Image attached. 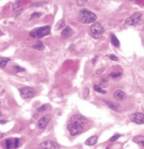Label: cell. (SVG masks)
Instances as JSON below:
<instances>
[{
  "instance_id": "1",
  "label": "cell",
  "mask_w": 144,
  "mask_h": 149,
  "mask_svg": "<svg viewBox=\"0 0 144 149\" xmlns=\"http://www.w3.org/2000/svg\"><path fill=\"white\" fill-rule=\"evenodd\" d=\"M97 19V15L93 13L92 11H89L87 9H82L78 14V20L81 23L88 24L95 22Z\"/></svg>"
},
{
  "instance_id": "2",
  "label": "cell",
  "mask_w": 144,
  "mask_h": 149,
  "mask_svg": "<svg viewBox=\"0 0 144 149\" xmlns=\"http://www.w3.org/2000/svg\"><path fill=\"white\" fill-rule=\"evenodd\" d=\"M144 22V15L143 13H135L126 19L125 23L127 26H138Z\"/></svg>"
},
{
  "instance_id": "3",
  "label": "cell",
  "mask_w": 144,
  "mask_h": 149,
  "mask_svg": "<svg viewBox=\"0 0 144 149\" xmlns=\"http://www.w3.org/2000/svg\"><path fill=\"white\" fill-rule=\"evenodd\" d=\"M50 34H51V26H41V27H39V28H36L34 30H31L29 33V35L32 38L40 39V38H43L44 36H47Z\"/></svg>"
},
{
  "instance_id": "4",
  "label": "cell",
  "mask_w": 144,
  "mask_h": 149,
  "mask_svg": "<svg viewBox=\"0 0 144 149\" xmlns=\"http://www.w3.org/2000/svg\"><path fill=\"white\" fill-rule=\"evenodd\" d=\"M105 32V29L100 22H94L91 26V34L95 39H99Z\"/></svg>"
},
{
  "instance_id": "5",
  "label": "cell",
  "mask_w": 144,
  "mask_h": 149,
  "mask_svg": "<svg viewBox=\"0 0 144 149\" xmlns=\"http://www.w3.org/2000/svg\"><path fill=\"white\" fill-rule=\"evenodd\" d=\"M67 130L69 131L70 134L72 136H74V135L80 134L81 132L83 131V127L82 124H79V123H70L67 126Z\"/></svg>"
},
{
  "instance_id": "6",
  "label": "cell",
  "mask_w": 144,
  "mask_h": 149,
  "mask_svg": "<svg viewBox=\"0 0 144 149\" xmlns=\"http://www.w3.org/2000/svg\"><path fill=\"white\" fill-rule=\"evenodd\" d=\"M19 92L23 99H30L34 95L35 91L32 87H22L21 89H19Z\"/></svg>"
},
{
  "instance_id": "7",
  "label": "cell",
  "mask_w": 144,
  "mask_h": 149,
  "mask_svg": "<svg viewBox=\"0 0 144 149\" xmlns=\"http://www.w3.org/2000/svg\"><path fill=\"white\" fill-rule=\"evenodd\" d=\"M51 119V114H47L44 115L41 117L40 119H39V122H38V127L39 129H44L47 127L48 125V123H50Z\"/></svg>"
},
{
  "instance_id": "8",
  "label": "cell",
  "mask_w": 144,
  "mask_h": 149,
  "mask_svg": "<svg viewBox=\"0 0 144 149\" xmlns=\"http://www.w3.org/2000/svg\"><path fill=\"white\" fill-rule=\"evenodd\" d=\"M130 120L137 124H144V114L141 112H135L130 116Z\"/></svg>"
},
{
  "instance_id": "9",
  "label": "cell",
  "mask_w": 144,
  "mask_h": 149,
  "mask_svg": "<svg viewBox=\"0 0 144 149\" xmlns=\"http://www.w3.org/2000/svg\"><path fill=\"white\" fill-rule=\"evenodd\" d=\"M41 149H59V145L53 140H47L40 144Z\"/></svg>"
},
{
  "instance_id": "10",
  "label": "cell",
  "mask_w": 144,
  "mask_h": 149,
  "mask_svg": "<svg viewBox=\"0 0 144 149\" xmlns=\"http://www.w3.org/2000/svg\"><path fill=\"white\" fill-rule=\"evenodd\" d=\"M5 144L7 149L17 148L19 145V140L17 138L7 139L5 142Z\"/></svg>"
},
{
  "instance_id": "11",
  "label": "cell",
  "mask_w": 144,
  "mask_h": 149,
  "mask_svg": "<svg viewBox=\"0 0 144 149\" xmlns=\"http://www.w3.org/2000/svg\"><path fill=\"white\" fill-rule=\"evenodd\" d=\"M70 123H77L82 125L88 123V119L81 115H74L70 118Z\"/></svg>"
},
{
  "instance_id": "12",
  "label": "cell",
  "mask_w": 144,
  "mask_h": 149,
  "mask_svg": "<svg viewBox=\"0 0 144 149\" xmlns=\"http://www.w3.org/2000/svg\"><path fill=\"white\" fill-rule=\"evenodd\" d=\"M113 97L117 101H124L126 98V95L122 90H117L113 93Z\"/></svg>"
},
{
  "instance_id": "13",
  "label": "cell",
  "mask_w": 144,
  "mask_h": 149,
  "mask_svg": "<svg viewBox=\"0 0 144 149\" xmlns=\"http://www.w3.org/2000/svg\"><path fill=\"white\" fill-rule=\"evenodd\" d=\"M22 10H23V8H22V5L20 4V3H19V1L15 2V3L13 4V6H12V11L15 13V15H20L21 12L22 11Z\"/></svg>"
},
{
  "instance_id": "14",
  "label": "cell",
  "mask_w": 144,
  "mask_h": 149,
  "mask_svg": "<svg viewBox=\"0 0 144 149\" xmlns=\"http://www.w3.org/2000/svg\"><path fill=\"white\" fill-rule=\"evenodd\" d=\"M105 104L109 107V108L112 109L113 111H115V112H119L121 110V107L120 105L118 104L117 103H113L111 101H105Z\"/></svg>"
},
{
  "instance_id": "15",
  "label": "cell",
  "mask_w": 144,
  "mask_h": 149,
  "mask_svg": "<svg viewBox=\"0 0 144 149\" xmlns=\"http://www.w3.org/2000/svg\"><path fill=\"white\" fill-rule=\"evenodd\" d=\"M133 141L137 144L142 149H144V136L143 135H137L133 139Z\"/></svg>"
},
{
  "instance_id": "16",
  "label": "cell",
  "mask_w": 144,
  "mask_h": 149,
  "mask_svg": "<svg viewBox=\"0 0 144 149\" xmlns=\"http://www.w3.org/2000/svg\"><path fill=\"white\" fill-rule=\"evenodd\" d=\"M72 29L70 28V26H66L65 28H64V30L62 31V33H61V36L64 39H67L68 38L70 35H72Z\"/></svg>"
},
{
  "instance_id": "17",
  "label": "cell",
  "mask_w": 144,
  "mask_h": 149,
  "mask_svg": "<svg viewBox=\"0 0 144 149\" xmlns=\"http://www.w3.org/2000/svg\"><path fill=\"white\" fill-rule=\"evenodd\" d=\"M97 141H98V136L93 135V136L90 137V138L86 140V144L88 146H93L95 144Z\"/></svg>"
},
{
  "instance_id": "18",
  "label": "cell",
  "mask_w": 144,
  "mask_h": 149,
  "mask_svg": "<svg viewBox=\"0 0 144 149\" xmlns=\"http://www.w3.org/2000/svg\"><path fill=\"white\" fill-rule=\"evenodd\" d=\"M66 25V22H65V20L63 19H60L59 21L57 22V23L55 24V30H61V29H63L64 28V26Z\"/></svg>"
},
{
  "instance_id": "19",
  "label": "cell",
  "mask_w": 144,
  "mask_h": 149,
  "mask_svg": "<svg viewBox=\"0 0 144 149\" xmlns=\"http://www.w3.org/2000/svg\"><path fill=\"white\" fill-rule=\"evenodd\" d=\"M111 42L115 47H119V45H120V43H119L118 38L116 37L114 34H111Z\"/></svg>"
},
{
  "instance_id": "20",
  "label": "cell",
  "mask_w": 144,
  "mask_h": 149,
  "mask_svg": "<svg viewBox=\"0 0 144 149\" xmlns=\"http://www.w3.org/2000/svg\"><path fill=\"white\" fill-rule=\"evenodd\" d=\"M9 58H5V57H1L0 56V67H5L7 66V64H8V62L10 61Z\"/></svg>"
},
{
  "instance_id": "21",
  "label": "cell",
  "mask_w": 144,
  "mask_h": 149,
  "mask_svg": "<svg viewBox=\"0 0 144 149\" xmlns=\"http://www.w3.org/2000/svg\"><path fill=\"white\" fill-rule=\"evenodd\" d=\"M32 47L34 49H36V50H39V51H42V50H43V49H44V45L43 44V43H42V42H39L38 43H36L35 45L32 46Z\"/></svg>"
},
{
  "instance_id": "22",
  "label": "cell",
  "mask_w": 144,
  "mask_h": 149,
  "mask_svg": "<svg viewBox=\"0 0 144 149\" xmlns=\"http://www.w3.org/2000/svg\"><path fill=\"white\" fill-rule=\"evenodd\" d=\"M94 89L95 91L96 92H99V93H102V94H105L107 91L103 90L102 87H100L99 85H95L94 86Z\"/></svg>"
},
{
  "instance_id": "23",
  "label": "cell",
  "mask_w": 144,
  "mask_h": 149,
  "mask_svg": "<svg viewBox=\"0 0 144 149\" xmlns=\"http://www.w3.org/2000/svg\"><path fill=\"white\" fill-rule=\"evenodd\" d=\"M99 86L100 87H102V88L107 87V86H108V82H107V79H101L99 85Z\"/></svg>"
},
{
  "instance_id": "24",
  "label": "cell",
  "mask_w": 144,
  "mask_h": 149,
  "mask_svg": "<svg viewBox=\"0 0 144 149\" xmlns=\"http://www.w3.org/2000/svg\"><path fill=\"white\" fill-rule=\"evenodd\" d=\"M47 109V105H42L41 107L37 109V112H45L46 110Z\"/></svg>"
},
{
  "instance_id": "25",
  "label": "cell",
  "mask_w": 144,
  "mask_h": 149,
  "mask_svg": "<svg viewBox=\"0 0 144 149\" xmlns=\"http://www.w3.org/2000/svg\"><path fill=\"white\" fill-rule=\"evenodd\" d=\"M13 68H14V70H15L16 72H22V71H25V69H24V68L19 67V66H17V65L14 66Z\"/></svg>"
},
{
  "instance_id": "26",
  "label": "cell",
  "mask_w": 144,
  "mask_h": 149,
  "mask_svg": "<svg viewBox=\"0 0 144 149\" xmlns=\"http://www.w3.org/2000/svg\"><path fill=\"white\" fill-rule=\"evenodd\" d=\"M89 94H90V89L87 87L85 89L83 90V98H84V99H87V96L89 95Z\"/></svg>"
},
{
  "instance_id": "27",
  "label": "cell",
  "mask_w": 144,
  "mask_h": 149,
  "mask_svg": "<svg viewBox=\"0 0 144 149\" xmlns=\"http://www.w3.org/2000/svg\"><path fill=\"white\" fill-rule=\"evenodd\" d=\"M42 15L41 12H34L32 15H30V19H34V18H39Z\"/></svg>"
},
{
  "instance_id": "28",
  "label": "cell",
  "mask_w": 144,
  "mask_h": 149,
  "mask_svg": "<svg viewBox=\"0 0 144 149\" xmlns=\"http://www.w3.org/2000/svg\"><path fill=\"white\" fill-rule=\"evenodd\" d=\"M119 137H121V135L119 134H115L112 137H111V139H110V141L111 142H114L115 141V140H117Z\"/></svg>"
},
{
  "instance_id": "29",
  "label": "cell",
  "mask_w": 144,
  "mask_h": 149,
  "mask_svg": "<svg viewBox=\"0 0 144 149\" xmlns=\"http://www.w3.org/2000/svg\"><path fill=\"white\" fill-rule=\"evenodd\" d=\"M111 76L112 78H117L121 76V72H112L111 73Z\"/></svg>"
},
{
  "instance_id": "30",
  "label": "cell",
  "mask_w": 144,
  "mask_h": 149,
  "mask_svg": "<svg viewBox=\"0 0 144 149\" xmlns=\"http://www.w3.org/2000/svg\"><path fill=\"white\" fill-rule=\"evenodd\" d=\"M108 57L112 61H118V58L116 56H115V55H110Z\"/></svg>"
},
{
  "instance_id": "31",
  "label": "cell",
  "mask_w": 144,
  "mask_h": 149,
  "mask_svg": "<svg viewBox=\"0 0 144 149\" xmlns=\"http://www.w3.org/2000/svg\"><path fill=\"white\" fill-rule=\"evenodd\" d=\"M87 3V1H83V0H82V1H80V0L76 1V3H77L78 6H83V5L85 3Z\"/></svg>"
},
{
  "instance_id": "32",
  "label": "cell",
  "mask_w": 144,
  "mask_h": 149,
  "mask_svg": "<svg viewBox=\"0 0 144 149\" xmlns=\"http://www.w3.org/2000/svg\"><path fill=\"white\" fill-rule=\"evenodd\" d=\"M7 123V121L6 120H0V123L1 124H3V123Z\"/></svg>"
},
{
  "instance_id": "33",
  "label": "cell",
  "mask_w": 144,
  "mask_h": 149,
  "mask_svg": "<svg viewBox=\"0 0 144 149\" xmlns=\"http://www.w3.org/2000/svg\"><path fill=\"white\" fill-rule=\"evenodd\" d=\"M98 60V56H95V58H94V60H93V64H94V63H95V60Z\"/></svg>"
},
{
  "instance_id": "34",
  "label": "cell",
  "mask_w": 144,
  "mask_h": 149,
  "mask_svg": "<svg viewBox=\"0 0 144 149\" xmlns=\"http://www.w3.org/2000/svg\"><path fill=\"white\" fill-rule=\"evenodd\" d=\"M2 35H3V31H2V30L0 29V37H1Z\"/></svg>"
},
{
  "instance_id": "35",
  "label": "cell",
  "mask_w": 144,
  "mask_h": 149,
  "mask_svg": "<svg viewBox=\"0 0 144 149\" xmlns=\"http://www.w3.org/2000/svg\"><path fill=\"white\" fill-rule=\"evenodd\" d=\"M3 116V112L0 111V116Z\"/></svg>"
},
{
  "instance_id": "36",
  "label": "cell",
  "mask_w": 144,
  "mask_h": 149,
  "mask_svg": "<svg viewBox=\"0 0 144 149\" xmlns=\"http://www.w3.org/2000/svg\"><path fill=\"white\" fill-rule=\"evenodd\" d=\"M107 149H110V148H107Z\"/></svg>"
}]
</instances>
